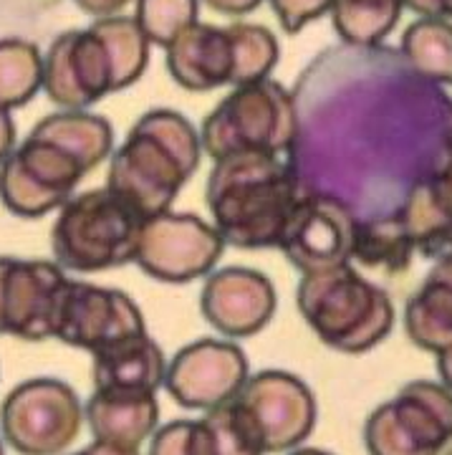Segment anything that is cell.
I'll return each instance as SVG.
<instances>
[{"label":"cell","mask_w":452,"mask_h":455,"mask_svg":"<svg viewBox=\"0 0 452 455\" xmlns=\"http://www.w3.org/2000/svg\"><path fill=\"white\" fill-rule=\"evenodd\" d=\"M212 163L205 203L226 245L278 248L296 205L308 193L298 170L266 152H238Z\"/></svg>","instance_id":"1"},{"label":"cell","mask_w":452,"mask_h":455,"mask_svg":"<svg viewBox=\"0 0 452 455\" xmlns=\"http://www.w3.org/2000/svg\"><path fill=\"white\" fill-rule=\"evenodd\" d=\"M202 160L200 130L172 109L142 114L109 157L107 188L152 218L172 208Z\"/></svg>","instance_id":"2"},{"label":"cell","mask_w":452,"mask_h":455,"mask_svg":"<svg viewBox=\"0 0 452 455\" xmlns=\"http://www.w3.org/2000/svg\"><path fill=\"white\" fill-rule=\"evenodd\" d=\"M296 304L319 339L344 355H364L387 339L394 326L389 293L361 276L352 263L304 274Z\"/></svg>","instance_id":"3"},{"label":"cell","mask_w":452,"mask_h":455,"mask_svg":"<svg viewBox=\"0 0 452 455\" xmlns=\"http://www.w3.org/2000/svg\"><path fill=\"white\" fill-rule=\"evenodd\" d=\"M147 215L109 190H86L59 208L51 230L53 260L64 271L99 274L134 263Z\"/></svg>","instance_id":"4"},{"label":"cell","mask_w":452,"mask_h":455,"mask_svg":"<svg viewBox=\"0 0 452 455\" xmlns=\"http://www.w3.org/2000/svg\"><path fill=\"white\" fill-rule=\"evenodd\" d=\"M301 134V116L283 84L260 79L233 86L202 122V155L220 160L238 152H266L286 157Z\"/></svg>","instance_id":"5"},{"label":"cell","mask_w":452,"mask_h":455,"mask_svg":"<svg viewBox=\"0 0 452 455\" xmlns=\"http://www.w3.org/2000/svg\"><path fill=\"white\" fill-rule=\"evenodd\" d=\"M452 443V390L442 382H407L364 423L369 455H442Z\"/></svg>","instance_id":"6"},{"label":"cell","mask_w":452,"mask_h":455,"mask_svg":"<svg viewBox=\"0 0 452 455\" xmlns=\"http://www.w3.org/2000/svg\"><path fill=\"white\" fill-rule=\"evenodd\" d=\"M83 425L76 390L53 377L20 382L0 405V435L20 455H61L79 440Z\"/></svg>","instance_id":"7"},{"label":"cell","mask_w":452,"mask_h":455,"mask_svg":"<svg viewBox=\"0 0 452 455\" xmlns=\"http://www.w3.org/2000/svg\"><path fill=\"white\" fill-rule=\"evenodd\" d=\"M86 175L68 149L28 134L0 164V203L18 218H41L76 196Z\"/></svg>","instance_id":"8"},{"label":"cell","mask_w":452,"mask_h":455,"mask_svg":"<svg viewBox=\"0 0 452 455\" xmlns=\"http://www.w3.org/2000/svg\"><path fill=\"white\" fill-rule=\"evenodd\" d=\"M226 241L212 223L193 212H160L147 218L134 263L164 283H190L215 271Z\"/></svg>","instance_id":"9"},{"label":"cell","mask_w":452,"mask_h":455,"mask_svg":"<svg viewBox=\"0 0 452 455\" xmlns=\"http://www.w3.org/2000/svg\"><path fill=\"white\" fill-rule=\"evenodd\" d=\"M235 403L250 420L266 455L301 448L316 427V397L301 377L283 370L250 374Z\"/></svg>","instance_id":"10"},{"label":"cell","mask_w":452,"mask_h":455,"mask_svg":"<svg viewBox=\"0 0 452 455\" xmlns=\"http://www.w3.org/2000/svg\"><path fill=\"white\" fill-rule=\"evenodd\" d=\"M68 281L56 260L0 259V334L56 339Z\"/></svg>","instance_id":"11"},{"label":"cell","mask_w":452,"mask_h":455,"mask_svg":"<svg viewBox=\"0 0 452 455\" xmlns=\"http://www.w3.org/2000/svg\"><path fill=\"white\" fill-rule=\"evenodd\" d=\"M248 377V357L235 341L197 339L167 362L164 390L178 405L208 412L235 400Z\"/></svg>","instance_id":"12"},{"label":"cell","mask_w":452,"mask_h":455,"mask_svg":"<svg viewBox=\"0 0 452 455\" xmlns=\"http://www.w3.org/2000/svg\"><path fill=\"white\" fill-rule=\"evenodd\" d=\"M356 223L359 220L344 200L308 190L296 205L278 241V251H283L301 276L352 263Z\"/></svg>","instance_id":"13"},{"label":"cell","mask_w":452,"mask_h":455,"mask_svg":"<svg viewBox=\"0 0 452 455\" xmlns=\"http://www.w3.org/2000/svg\"><path fill=\"white\" fill-rule=\"evenodd\" d=\"M61 109H89L116 92L109 49L91 26L53 38L44 53V89Z\"/></svg>","instance_id":"14"},{"label":"cell","mask_w":452,"mask_h":455,"mask_svg":"<svg viewBox=\"0 0 452 455\" xmlns=\"http://www.w3.org/2000/svg\"><path fill=\"white\" fill-rule=\"evenodd\" d=\"M147 331V322L137 301L124 291L68 281L59 314L56 339L94 355L114 341Z\"/></svg>","instance_id":"15"},{"label":"cell","mask_w":452,"mask_h":455,"mask_svg":"<svg viewBox=\"0 0 452 455\" xmlns=\"http://www.w3.org/2000/svg\"><path fill=\"white\" fill-rule=\"evenodd\" d=\"M275 307L274 281L245 266H227L208 274L200 293L205 322L230 339H245L263 331L271 324Z\"/></svg>","instance_id":"16"},{"label":"cell","mask_w":452,"mask_h":455,"mask_svg":"<svg viewBox=\"0 0 452 455\" xmlns=\"http://www.w3.org/2000/svg\"><path fill=\"white\" fill-rule=\"evenodd\" d=\"M164 56L170 76L187 92L202 94L230 86L233 49L227 28L197 20L179 33L170 46H164Z\"/></svg>","instance_id":"17"},{"label":"cell","mask_w":452,"mask_h":455,"mask_svg":"<svg viewBox=\"0 0 452 455\" xmlns=\"http://www.w3.org/2000/svg\"><path fill=\"white\" fill-rule=\"evenodd\" d=\"M397 215L412 238L415 253L430 260L452 256V149L430 178L409 190Z\"/></svg>","instance_id":"18"},{"label":"cell","mask_w":452,"mask_h":455,"mask_svg":"<svg viewBox=\"0 0 452 455\" xmlns=\"http://www.w3.org/2000/svg\"><path fill=\"white\" fill-rule=\"evenodd\" d=\"M83 418L94 440L142 448L160 427V400L157 392L94 390Z\"/></svg>","instance_id":"19"},{"label":"cell","mask_w":452,"mask_h":455,"mask_svg":"<svg viewBox=\"0 0 452 455\" xmlns=\"http://www.w3.org/2000/svg\"><path fill=\"white\" fill-rule=\"evenodd\" d=\"M94 390L160 392L167 377V357L147 331L134 334L91 355Z\"/></svg>","instance_id":"20"},{"label":"cell","mask_w":452,"mask_h":455,"mask_svg":"<svg viewBox=\"0 0 452 455\" xmlns=\"http://www.w3.org/2000/svg\"><path fill=\"white\" fill-rule=\"evenodd\" d=\"M404 331L424 352H442L452 344V256L435 260L422 286L404 307Z\"/></svg>","instance_id":"21"},{"label":"cell","mask_w":452,"mask_h":455,"mask_svg":"<svg viewBox=\"0 0 452 455\" xmlns=\"http://www.w3.org/2000/svg\"><path fill=\"white\" fill-rule=\"evenodd\" d=\"M31 134L68 149L74 157H79L89 175L99 164L107 163L114 152V130L109 119L89 109H59L44 116Z\"/></svg>","instance_id":"22"},{"label":"cell","mask_w":452,"mask_h":455,"mask_svg":"<svg viewBox=\"0 0 452 455\" xmlns=\"http://www.w3.org/2000/svg\"><path fill=\"white\" fill-rule=\"evenodd\" d=\"M402 56L415 74L452 86V20L417 18L402 33Z\"/></svg>","instance_id":"23"},{"label":"cell","mask_w":452,"mask_h":455,"mask_svg":"<svg viewBox=\"0 0 452 455\" xmlns=\"http://www.w3.org/2000/svg\"><path fill=\"white\" fill-rule=\"evenodd\" d=\"M412 253L415 245L400 215L356 223L354 248H352V260L356 263L387 274H402L412 263Z\"/></svg>","instance_id":"24"},{"label":"cell","mask_w":452,"mask_h":455,"mask_svg":"<svg viewBox=\"0 0 452 455\" xmlns=\"http://www.w3.org/2000/svg\"><path fill=\"white\" fill-rule=\"evenodd\" d=\"M404 11V0H334L331 23L349 46H377L394 31Z\"/></svg>","instance_id":"25"},{"label":"cell","mask_w":452,"mask_h":455,"mask_svg":"<svg viewBox=\"0 0 452 455\" xmlns=\"http://www.w3.org/2000/svg\"><path fill=\"white\" fill-rule=\"evenodd\" d=\"M91 28L101 36L104 46L109 49L116 92H124L131 84L139 82L147 71V64H149L152 44L142 31V26L137 23V18L122 16V13L97 18V23H91Z\"/></svg>","instance_id":"26"},{"label":"cell","mask_w":452,"mask_h":455,"mask_svg":"<svg viewBox=\"0 0 452 455\" xmlns=\"http://www.w3.org/2000/svg\"><path fill=\"white\" fill-rule=\"evenodd\" d=\"M44 89V53L23 38L0 41V107L13 112Z\"/></svg>","instance_id":"27"},{"label":"cell","mask_w":452,"mask_h":455,"mask_svg":"<svg viewBox=\"0 0 452 455\" xmlns=\"http://www.w3.org/2000/svg\"><path fill=\"white\" fill-rule=\"evenodd\" d=\"M233 49V79L230 86L268 79L278 64V38L258 23H233L227 26Z\"/></svg>","instance_id":"28"},{"label":"cell","mask_w":452,"mask_h":455,"mask_svg":"<svg viewBox=\"0 0 452 455\" xmlns=\"http://www.w3.org/2000/svg\"><path fill=\"white\" fill-rule=\"evenodd\" d=\"M200 0H137V23L152 46H170L179 33L197 23Z\"/></svg>","instance_id":"29"},{"label":"cell","mask_w":452,"mask_h":455,"mask_svg":"<svg viewBox=\"0 0 452 455\" xmlns=\"http://www.w3.org/2000/svg\"><path fill=\"white\" fill-rule=\"evenodd\" d=\"M149 455H218V448L205 418L172 420L155 430Z\"/></svg>","instance_id":"30"},{"label":"cell","mask_w":452,"mask_h":455,"mask_svg":"<svg viewBox=\"0 0 452 455\" xmlns=\"http://www.w3.org/2000/svg\"><path fill=\"white\" fill-rule=\"evenodd\" d=\"M334 0H271L278 23L286 33H298L306 28L308 23L319 20L331 11Z\"/></svg>","instance_id":"31"},{"label":"cell","mask_w":452,"mask_h":455,"mask_svg":"<svg viewBox=\"0 0 452 455\" xmlns=\"http://www.w3.org/2000/svg\"><path fill=\"white\" fill-rule=\"evenodd\" d=\"M404 8L420 18H448L452 20V0H404Z\"/></svg>","instance_id":"32"},{"label":"cell","mask_w":452,"mask_h":455,"mask_svg":"<svg viewBox=\"0 0 452 455\" xmlns=\"http://www.w3.org/2000/svg\"><path fill=\"white\" fill-rule=\"evenodd\" d=\"M79 5L83 13L94 18H109V16H119L131 0H74Z\"/></svg>","instance_id":"33"},{"label":"cell","mask_w":452,"mask_h":455,"mask_svg":"<svg viewBox=\"0 0 452 455\" xmlns=\"http://www.w3.org/2000/svg\"><path fill=\"white\" fill-rule=\"evenodd\" d=\"M200 3L223 16H245L253 13L263 0H200Z\"/></svg>","instance_id":"34"},{"label":"cell","mask_w":452,"mask_h":455,"mask_svg":"<svg viewBox=\"0 0 452 455\" xmlns=\"http://www.w3.org/2000/svg\"><path fill=\"white\" fill-rule=\"evenodd\" d=\"M16 149V124L8 109L0 107V164Z\"/></svg>","instance_id":"35"},{"label":"cell","mask_w":452,"mask_h":455,"mask_svg":"<svg viewBox=\"0 0 452 455\" xmlns=\"http://www.w3.org/2000/svg\"><path fill=\"white\" fill-rule=\"evenodd\" d=\"M71 455H142L139 448H130V445H116V443H104V440H94L91 445H86L83 451Z\"/></svg>","instance_id":"36"},{"label":"cell","mask_w":452,"mask_h":455,"mask_svg":"<svg viewBox=\"0 0 452 455\" xmlns=\"http://www.w3.org/2000/svg\"><path fill=\"white\" fill-rule=\"evenodd\" d=\"M435 359H437V374H440V382L452 390V344L450 347H445L442 352H437Z\"/></svg>","instance_id":"37"},{"label":"cell","mask_w":452,"mask_h":455,"mask_svg":"<svg viewBox=\"0 0 452 455\" xmlns=\"http://www.w3.org/2000/svg\"><path fill=\"white\" fill-rule=\"evenodd\" d=\"M289 455H334L329 451H319V448H296V451H289Z\"/></svg>","instance_id":"38"},{"label":"cell","mask_w":452,"mask_h":455,"mask_svg":"<svg viewBox=\"0 0 452 455\" xmlns=\"http://www.w3.org/2000/svg\"><path fill=\"white\" fill-rule=\"evenodd\" d=\"M0 455H5V440L0 435Z\"/></svg>","instance_id":"39"},{"label":"cell","mask_w":452,"mask_h":455,"mask_svg":"<svg viewBox=\"0 0 452 455\" xmlns=\"http://www.w3.org/2000/svg\"><path fill=\"white\" fill-rule=\"evenodd\" d=\"M448 149H452V124H450V134H448Z\"/></svg>","instance_id":"40"},{"label":"cell","mask_w":452,"mask_h":455,"mask_svg":"<svg viewBox=\"0 0 452 455\" xmlns=\"http://www.w3.org/2000/svg\"><path fill=\"white\" fill-rule=\"evenodd\" d=\"M442 455H452V443L448 445V448H445V453H442Z\"/></svg>","instance_id":"41"}]
</instances>
